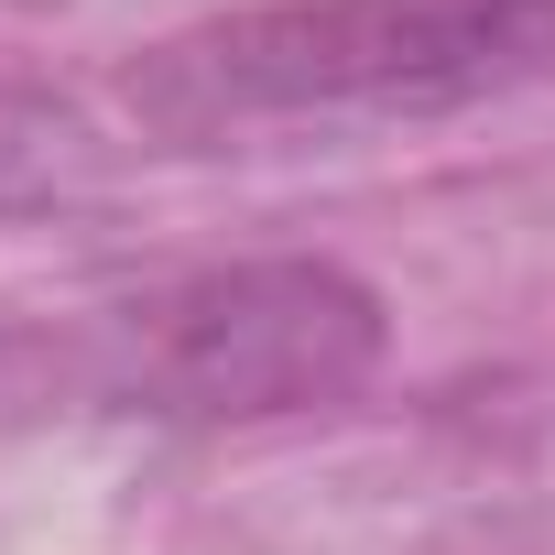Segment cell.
<instances>
[{"label": "cell", "mask_w": 555, "mask_h": 555, "mask_svg": "<svg viewBox=\"0 0 555 555\" xmlns=\"http://www.w3.org/2000/svg\"><path fill=\"white\" fill-rule=\"evenodd\" d=\"M555 88V0H250L131 66L142 131L229 153L261 131H414Z\"/></svg>", "instance_id": "1"}, {"label": "cell", "mask_w": 555, "mask_h": 555, "mask_svg": "<svg viewBox=\"0 0 555 555\" xmlns=\"http://www.w3.org/2000/svg\"><path fill=\"white\" fill-rule=\"evenodd\" d=\"M392 327L382 295L338 261H229L185 284L109 306L88 338V392L120 414L175 425H261V414H327L382 371Z\"/></svg>", "instance_id": "2"}, {"label": "cell", "mask_w": 555, "mask_h": 555, "mask_svg": "<svg viewBox=\"0 0 555 555\" xmlns=\"http://www.w3.org/2000/svg\"><path fill=\"white\" fill-rule=\"evenodd\" d=\"M99 185V131L44 99V88H0V218H34Z\"/></svg>", "instance_id": "3"}]
</instances>
